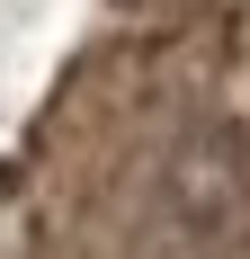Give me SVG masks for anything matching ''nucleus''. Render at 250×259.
Returning <instances> with one entry per match:
<instances>
[{
	"instance_id": "f257e3e1",
	"label": "nucleus",
	"mask_w": 250,
	"mask_h": 259,
	"mask_svg": "<svg viewBox=\"0 0 250 259\" xmlns=\"http://www.w3.org/2000/svg\"><path fill=\"white\" fill-rule=\"evenodd\" d=\"M116 9H134L143 27H161V36H179V27H197V18H215L224 0H116Z\"/></svg>"
}]
</instances>
